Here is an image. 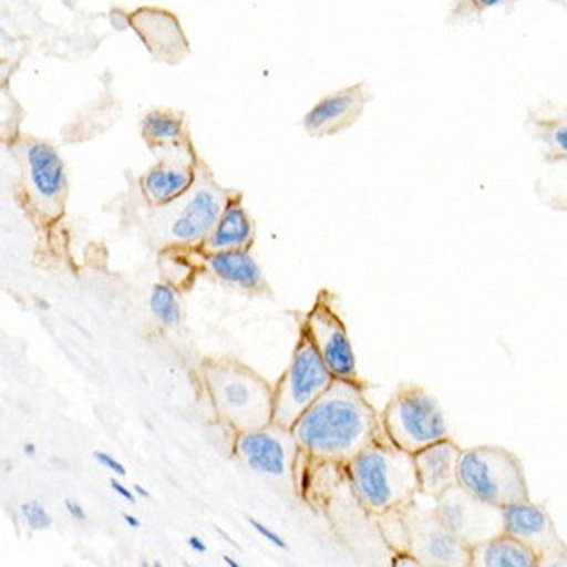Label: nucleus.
I'll list each match as a JSON object with an SVG mask.
<instances>
[{"label": "nucleus", "mask_w": 567, "mask_h": 567, "mask_svg": "<svg viewBox=\"0 0 567 567\" xmlns=\"http://www.w3.org/2000/svg\"><path fill=\"white\" fill-rule=\"evenodd\" d=\"M381 414L361 381L336 379L291 425L301 454L322 464H349L381 433Z\"/></svg>", "instance_id": "1"}, {"label": "nucleus", "mask_w": 567, "mask_h": 567, "mask_svg": "<svg viewBox=\"0 0 567 567\" xmlns=\"http://www.w3.org/2000/svg\"><path fill=\"white\" fill-rule=\"evenodd\" d=\"M235 197L237 194L219 186L210 168L199 162L189 192L165 207H152L154 214L146 224L152 245L159 248V251L168 248H199Z\"/></svg>", "instance_id": "2"}, {"label": "nucleus", "mask_w": 567, "mask_h": 567, "mask_svg": "<svg viewBox=\"0 0 567 567\" xmlns=\"http://www.w3.org/2000/svg\"><path fill=\"white\" fill-rule=\"evenodd\" d=\"M344 470L355 499L369 515L405 507L420 494L413 454L393 445L382 430Z\"/></svg>", "instance_id": "3"}, {"label": "nucleus", "mask_w": 567, "mask_h": 567, "mask_svg": "<svg viewBox=\"0 0 567 567\" xmlns=\"http://www.w3.org/2000/svg\"><path fill=\"white\" fill-rule=\"evenodd\" d=\"M200 379L214 411L235 433L272 424L275 388L245 363L226 358L200 363Z\"/></svg>", "instance_id": "4"}, {"label": "nucleus", "mask_w": 567, "mask_h": 567, "mask_svg": "<svg viewBox=\"0 0 567 567\" xmlns=\"http://www.w3.org/2000/svg\"><path fill=\"white\" fill-rule=\"evenodd\" d=\"M20 171V199L40 226L63 218L69 200V176L58 148L37 136L20 135L10 142Z\"/></svg>", "instance_id": "5"}, {"label": "nucleus", "mask_w": 567, "mask_h": 567, "mask_svg": "<svg viewBox=\"0 0 567 567\" xmlns=\"http://www.w3.org/2000/svg\"><path fill=\"white\" fill-rule=\"evenodd\" d=\"M458 484L471 496L496 507L529 499L523 462L503 446L481 445L462 451Z\"/></svg>", "instance_id": "6"}, {"label": "nucleus", "mask_w": 567, "mask_h": 567, "mask_svg": "<svg viewBox=\"0 0 567 567\" xmlns=\"http://www.w3.org/2000/svg\"><path fill=\"white\" fill-rule=\"evenodd\" d=\"M382 432L401 451L416 454L449 437L445 414L432 393L416 384H403L381 414Z\"/></svg>", "instance_id": "7"}, {"label": "nucleus", "mask_w": 567, "mask_h": 567, "mask_svg": "<svg viewBox=\"0 0 567 567\" xmlns=\"http://www.w3.org/2000/svg\"><path fill=\"white\" fill-rule=\"evenodd\" d=\"M336 381L315 342L301 326L290 365L275 386V414L272 422L291 427L301 414Z\"/></svg>", "instance_id": "8"}, {"label": "nucleus", "mask_w": 567, "mask_h": 567, "mask_svg": "<svg viewBox=\"0 0 567 567\" xmlns=\"http://www.w3.org/2000/svg\"><path fill=\"white\" fill-rule=\"evenodd\" d=\"M405 523L406 555L413 556L419 566L470 567L471 548L465 547L435 509H424L416 502L401 507Z\"/></svg>", "instance_id": "9"}, {"label": "nucleus", "mask_w": 567, "mask_h": 567, "mask_svg": "<svg viewBox=\"0 0 567 567\" xmlns=\"http://www.w3.org/2000/svg\"><path fill=\"white\" fill-rule=\"evenodd\" d=\"M233 452L240 464L261 477L291 484L296 478L297 456L301 454V449L291 427L272 422L254 432L237 433Z\"/></svg>", "instance_id": "10"}, {"label": "nucleus", "mask_w": 567, "mask_h": 567, "mask_svg": "<svg viewBox=\"0 0 567 567\" xmlns=\"http://www.w3.org/2000/svg\"><path fill=\"white\" fill-rule=\"evenodd\" d=\"M505 534L513 535L537 555V567H567V545L548 515L545 503L532 499L502 507Z\"/></svg>", "instance_id": "11"}, {"label": "nucleus", "mask_w": 567, "mask_h": 567, "mask_svg": "<svg viewBox=\"0 0 567 567\" xmlns=\"http://www.w3.org/2000/svg\"><path fill=\"white\" fill-rule=\"evenodd\" d=\"M433 509L465 547H477L505 532L502 507L471 496L460 484L439 496Z\"/></svg>", "instance_id": "12"}, {"label": "nucleus", "mask_w": 567, "mask_h": 567, "mask_svg": "<svg viewBox=\"0 0 567 567\" xmlns=\"http://www.w3.org/2000/svg\"><path fill=\"white\" fill-rule=\"evenodd\" d=\"M301 326L336 379L361 381L349 331L329 301L328 291H320Z\"/></svg>", "instance_id": "13"}, {"label": "nucleus", "mask_w": 567, "mask_h": 567, "mask_svg": "<svg viewBox=\"0 0 567 567\" xmlns=\"http://www.w3.org/2000/svg\"><path fill=\"white\" fill-rule=\"evenodd\" d=\"M155 154H159V162L141 176V189L150 207H165L194 186L200 159L192 141Z\"/></svg>", "instance_id": "14"}, {"label": "nucleus", "mask_w": 567, "mask_h": 567, "mask_svg": "<svg viewBox=\"0 0 567 567\" xmlns=\"http://www.w3.org/2000/svg\"><path fill=\"white\" fill-rule=\"evenodd\" d=\"M371 99L373 95L365 84L349 85L326 95L305 114V131L315 138L339 135L360 120Z\"/></svg>", "instance_id": "15"}, {"label": "nucleus", "mask_w": 567, "mask_h": 567, "mask_svg": "<svg viewBox=\"0 0 567 567\" xmlns=\"http://www.w3.org/2000/svg\"><path fill=\"white\" fill-rule=\"evenodd\" d=\"M130 27H133L155 61L162 63H181L189 52L186 34L175 13L162 8H138L130 13Z\"/></svg>", "instance_id": "16"}, {"label": "nucleus", "mask_w": 567, "mask_h": 567, "mask_svg": "<svg viewBox=\"0 0 567 567\" xmlns=\"http://www.w3.org/2000/svg\"><path fill=\"white\" fill-rule=\"evenodd\" d=\"M460 454L462 449L451 437L441 439L413 454L422 496L435 502L454 484H458Z\"/></svg>", "instance_id": "17"}, {"label": "nucleus", "mask_w": 567, "mask_h": 567, "mask_svg": "<svg viewBox=\"0 0 567 567\" xmlns=\"http://www.w3.org/2000/svg\"><path fill=\"white\" fill-rule=\"evenodd\" d=\"M526 130L542 148L548 165H567V103L545 101L535 104L526 114Z\"/></svg>", "instance_id": "18"}, {"label": "nucleus", "mask_w": 567, "mask_h": 567, "mask_svg": "<svg viewBox=\"0 0 567 567\" xmlns=\"http://www.w3.org/2000/svg\"><path fill=\"white\" fill-rule=\"evenodd\" d=\"M199 251V250H197ZM200 265L219 282L233 286L237 290H267V278L250 250L219 251V254H200Z\"/></svg>", "instance_id": "19"}, {"label": "nucleus", "mask_w": 567, "mask_h": 567, "mask_svg": "<svg viewBox=\"0 0 567 567\" xmlns=\"http://www.w3.org/2000/svg\"><path fill=\"white\" fill-rule=\"evenodd\" d=\"M256 239V227L250 214L243 207L240 195L227 205L226 213L221 214L218 224L207 240L197 248L200 254H219V251L250 250Z\"/></svg>", "instance_id": "20"}, {"label": "nucleus", "mask_w": 567, "mask_h": 567, "mask_svg": "<svg viewBox=\"0 0 567 567\" xmlns=\"http://www.w3.org/2000/svg\"><path fill=\"white\" fill-rule=\"evenodd\" d=\"M470 567H537V555L513 535H497L471 548Z\"/></svg>", "instance_id": "21"}, {"label": "nucleus", "mask_w": 567, "mask_h": 567, "mask_svg": "<svg viewBox=\"0 0 567 567\" xmlns=\"http://www.w3.org/2000/svg\"><path fill=\"white\" fill-rule=\"evenodd\" d=\"M141 133L150 150L171 148L184 142H189L186 116L171 109L150 110L142 117Z\"/></svg>", "instance_id": "22"}, {"label": "nucleus", "mask_w": 567, "mask_h": 567, "mask_svg": "<svg viewBox=\"0 0 567 567\" xmlns=\"http://www.w3.org/2000/svg\"><path fill=\"white\" fill-rule=\"evenodd\" d=\"M150 310L165 328H176L182 322V305L175 286L168 282L154 284L150 291Z\"/></svg>", "instance_id": "23"}, {"label": "nucleus", "mask_w": 567, "mask_h": 567, "mask_svg": "<svg viewBox=\"0 0 567 567\" xmlns=\"http://www.w3.org/2000/svg\"><path fill=\"white\" fill-rule=\"evenodd\" d=\"M520 0H456L451 10V23H477L484 13L494 8H505L511 12Z\"/></svg>", "instance_id": "24"}, {"label": "nucleus", "mask_w": 567, "mask_h": 567, "mask_svg": "<svg viewBox=\"0 0 567 567\" xmlns=\"http://www.w3.org/2000/svg\"><path fill=\"white\" fill-rule=\"evenodd\" d=\"M21 515L25 518L27 526L34 529V532H44V529L52 528V516H50L44 505L37 502V499H29V502L23 503Z\"/></svg>", "instance_id": "25"}, {"label": "nucleus", "mask_w": 567, "mask_h": 567, "mask_svg": "<svg viewBox=\"0 0 567 567\" xmlns=\"http://www.w3.org/2000/svg\"><path fill=\"white\" fill-rule=\"evenodd\" d=\"M246 520L250 524L251 529L259 535V537H264L265 543H269L272 547L282 548V550H288V543L284 542V537H280L278 532L269 528L267 524L261 523L258 518H254V516H246Z\"/></svg>", "instance_id": "26"}, {"label": "nucleus", "mask_w": 567, "mask_h": 567, "mask_svg": "<svg viewBox=\"0 0 567 567\" xmlns=\"http://www.w3.org/2000/svg\"><path fill=\"white\" fill-rule=\"evenodd\" d=\"M93 458L97 460L99 464L103 465L104 470L112 471L116 477H125V475H127L125 465H123L120 460L114 458L109 452L95 451L93 452Z\"/></svg>", "instance_id": "27"}, {"label": "nucleus", "mask_w": 567, "mask_h": 567, "mask_svg": "<svg viewBox=\"0 0 567 567\" xmlns=\"http://www.w3.org/2000/svg\"><path fill=\"white\" fill-rule=\"evenodd\" d=\"M63 505H65V509L66 513H69V516L74 518V520H78V523H84L85 518H87V515H85L84 505L78 502V499L66 497L65 502H63Z\"/></svg>", "instance_id": "28"}, {"label": "nucleus", "mask_w": 567, "mask_h": 567, "mask_svg": "<svg viewBox=\"0 0 567 567\" xmlns=\"http://www.w3.org/2000/svg\"><path fill=\"white\" fill-rule=\"evenodd\" d=\"M109 483L110 488L116 492L117 496H122L125 502L136 503V499H138V497H136L135 491H130V486H125V484L120 483L116 477L110 478Z\"/></svg>", "instance_id": "29"}, {"label": "nucleus", "mask_w": 567, "mask_h": 567, "mask_svg": "<svg viewBox=\"0 0 567 567\" xmlns=\"http://www.w3.org/2000/svg\"><path fill=\"white\" fill-rule=\"evenodd\" d=\"M187 545H189V548L195 550L197 555H205V553H207V545L200 539L199 535H189V537H187Z\"/></svg>", "instance_id": "30"}, {"label": "nucleus", "mask_w": 567, "mask_h": 567, "mask_svg": "<svg viewBox=\"0 0 567 567\" xmlns=\"http://www.w3.org/2000/svg\"><path fill=\"white\" fill-rule=\"evenodd\" d=\"M123 523L127 524L131 529H141L142 523L136 518V516L127 515V513H122Z\"/></svg>", "instance_id": "31"}, {"label": "nucleus", "mask_w": 567, "mask_h": 567, "mask_svg": "<svg viewBox=\"0 0 567 567\" xmlns=\"http://www.w3.org/2000/svg\"><path fill=\"white\" fill-rule=\"evenodd\" d=\"M133 491H135L136 497H142V499H152V494L148 491H144L141 484H135L133 486Z\"/></svg>", "instance_id": "32"}, {"label": "nucleus", "mask_w": 567, "mask_h": 567, "mask_svg": "<svg viewBox=\"0 0 567 567\" xmlns=\"http://www.w3.org/2000/svg\"><path fill=\"white\" fill-rule=\"evenodd\" d=\"M23 452H25L29 458H33L34 454H37V446H34L33 443H25V445H23Z\"/></svg>", "instance_id": "33"}, {"label": "nucleus", "mask_w": 567, "mask_h": 567, "mask_svg": "<svg viewBox=\"0 0 567 567\" xmlns=\"http://www.w3.org/2000/svg\"><path fill=\"white\" fill-rule=\"evenodd\" d=\"M221 558H224V564H226V566L240 567L239 561L235 560V558H233V556L224 555V556H221Z\"/></svg>", "instance_id": "34"}, {"label": "nucleus", "mask_w": 567, "mask_h": 567, "mask_svg": "<svg viewBox=\"0 0 567 567\" xmlns=\"http://www.w3.org/2000/svg\"><path fill=\"white\" fill-rule=\"evenodd\" d=\"M548 2H555V4H561V7L567 4V0H548Z\"/></svg>", "instance_id": "35"}]
</instances>
